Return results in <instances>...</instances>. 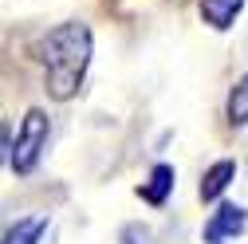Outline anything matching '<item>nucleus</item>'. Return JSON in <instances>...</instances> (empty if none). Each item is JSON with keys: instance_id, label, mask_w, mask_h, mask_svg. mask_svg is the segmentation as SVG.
I'll return each mask as SVG.
<instances>
[{"instance_id": "nucleus-8", "label": "nucleus", "mask_w": 248, "mask_h": 244, "mask_svg": "<svg viewBox=\"0 0 248 244\" xmlns=\"http://www.w3.org/2000/svg\"><path fill=\"white\" fill-rule=\"evenodd\" d=\"M32 225H36V217H32V221H20L16 229H8L4 236H0V244H20V240L28 236V229H32Z\"/></svg>"}, {"instance_id": "nucleus-7", "label": "nucleus", "mask_w": 248, "mask_h": 244, "mask_svg": "<svg viewBox=\"0 0 248 244\" xmlns=\"http://www.w3.org/2000/svg\"><path fill=\"white\" fill-rule=\"evenodd\" d=\"M232 126H248V75H240L229 91V107H225Z\"/></svg>"}, {"instance_id": "nucleus-5", "label": "nucleus", "mask_w": 248, "mask_h": 244, "mask_svg": "<svg viewBox=\"0 0 248 244\" xmlns=\"http://www.w3.org/2000/svg\"><path fill=\"white\" fill-rule=\"evenodd\" d=\"M236 181V162L232 158H221V162H213L205 173H201V201H221V193Z\"/></svg>"}, {"instance_id": "nucleus-3", "label": "nucleus", "mask_w": 248, "mask_h": 244, "mask_svg": "<svg viewBox=\"0 0 248 244\" xmlns=\"http://www.w3.org/2000/svg\"><path fill=\"white\" fill-rule=\"evenodd\" d=\"M244 229H248V209L244 205H232V201H221L217 213H209L201 240L205 244H229V240L244 236Z\"/></svg>"}, {"instance_id": "nucleus-2", "label": "nucleus", "mask_w": 248, "mask_h": 244, "mask_svg": "<svg viewBox=\"0 0 248 244\" xmlns=\"http://www.w3.org/2000/svg\"><path fill=\"white\" fill-rule=\"evenodd\" d=\"M47 134H51V122H47V114H44V110H36V107H32V110L20 118L16 138H12V158H8V166H12L20 177H28V173L40 166L44 146H47Z\"/></svg>"}, {"instance_id": "nucleus-6", "label": "nucleus", "mask_w": 248, "mask_h": 244, "mask_svg": "<svg viewBox=\"0 0 248 244\" xmlns=\"http://www.w3.org/2000/svg\"><path fill=\"white\" fill-rule=\"evenodd\" d=\"M240 8H244V0H201V20L209 28H217V32H225L240 16Z\"/></svg>"}, {"instance_id": "nucleus-10", "label": "nucleus", "mask_w": 248, "mask_h": 244, "mask_svg": "<svg viewBox=\"0 0 248 244\" xmlns=\"http://www.w3.org/2000/svg\"><path fill=\"white\" fill-rule=\"evenodd\" d=\"M122 244H146V232L134 229V225H130V229H122Z\"/></svg>"}, {"instance_id": "nucleus-9", "label": "nucleus", "mask_w": 248, "mask_h": 244, "mask_svg": "<svg viewBox=\"0 0 248 244\" xmlns=\"http://www.w3.org/2000/svg\"><path fill=\"white\" fill-rule=\"evenodd\" d=\"M8 158H12V142H8V126L0 122V166H4Z\"/></svg>"}, {"instance_id": "nucleus-1", "label": "nucleus", "mask_w": 248, "mask_h": 244, "mask_svg": "<svg viewBox=\"0 0 248 244\" xmlns=\"http://www.w3.org/2000/svg\"><path fill=\"white\" fill-rule=\"evenodd\" d=\"M91 28L79 24V20H67L51 28L40 44V59H44V83H47V95L55 103H67L79 95L83 87V75L91 67Z\"/></svg>"}, {"instance_id": "nucleus-4", "label": "nucleus", "mask_w": 248, "mask_h": 244, "mask_svg": "<svg viewBox=\"0 0 248 244\" xmlns=\"http://www.w3.org/2000/svg\"><path fill=\"white\" fill-rule=\"evenodd\" d=\"M173 185H177V169H173L170 162H158V166L150 169V177L142 181V189H138V197H142L146 205H154V209H162V205L170 201Z\"/></svg>"}]
</instances>
